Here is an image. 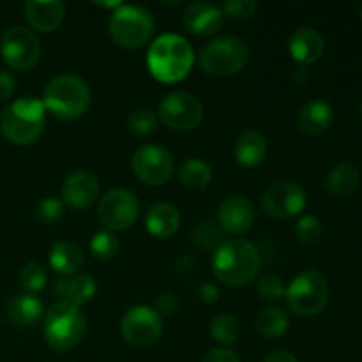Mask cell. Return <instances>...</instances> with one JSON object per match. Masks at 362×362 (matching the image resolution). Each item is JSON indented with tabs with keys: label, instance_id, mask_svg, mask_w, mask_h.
<instances>
[{
	"label": "cell",
	"instance_id": "6da1fadb",
	"mask_svg": "<svg viewBox=\"0 0 362 362\" xmlns=\"http://www.w3.org/2000/svg\"><path fill=\"white\" fill-rule=\"evenodd\" d=\"M262 265L260 251L247 240H225L212 257L214 276L228 286H244L255 279Z\"/></svg>",
	"mask_w": 362,
	"mask_h": 362
},
{
	"label": "cell",
	"instance_id": "7a4b0ae2",
	"mask_svg": "<svg viewBox=\"0 0 362 362\" xmlns=\"http://www.w3.org/2000/svg\"><path fill=\"white\" fill-rule=\"evenodd\" d=\"M194 53L189 42L177 34L156 39L147 53V66L152 76L161 83H177L189 74Z\"/></svg>",
	"mask_w": 362,
	"mask_h": 362
},
{
	"label": "cell",
	"instance_id": "3957f363",
	"mask_svg": "<svg viewBox=\"0 0 362 362\" xmlns=\"http://www.w3.org/2000/svg\"><path fill=\"white\" fill-rule=\"evenodd\" d=\"M90 88L76 74H59L45 88L42 105L60 120H76L90 106Z\"/></svg>",
	"mask_w": 362,
	"mask_h": 362
},
{
	"label": "cell",
	"instance_id": "277c9868",
	"mask_svg": "<svg viewBox=\"0 0 362 362\" xmlns=\"http://www.w3.org/2000/svg\"><path fill=\"white\" fill-rule=\"evenodd\" d=\"M46 126V108L35 98H21L11 103L0 115L2 133L11 144L30 145L42 134Z\"/></svg>",
	"mask_w": 362,
	"mask_h": 362
},
{
	"label": "cell",
	"instance_id": "5b68a950",
	"mask_svg": "<svg viewBox=\"0 0 362 362\" xmlns=\"http://www.w3.org/2000/svg\"><path fill=\"white\" fill-rule=\"evenodd\" d=\"M85 315L69 303L53 304L45 317V339L55 352H67L81 341L85 334Z\"/></svg>",
	"mask_w": 362,
	"mask_h": 362
},
{
	"label": "cell",
	"instance_id": "8992f818",
	"mask_svg": "<svg viewBox=\"0 0 362 362\" xmlns=\"http://www.w3.org/2000/svg\"><path fill=\"white\" fill-rule=\"evenodd\" d=\"M200 67L212 76H232L250 62V48L240 37L223 35L207 42L198 57Z\"/></svg>",
	"mask_w": 362,
	"mask_h": 362
},
{
	"label": "cell",
	"instance_id": "52a82bcc",
	"mask_svg": "<svg viewBox=\"0 0 362 362\" xmlns=\"http://www.w3.org/2000/svg\"><path fill=\"white\" fill-rule=\"evenodd\" d=\"M154 18L140 6H120L110 18L108 30L113 41L127 49H136L151 41L154 34Z\"/></svg>",
	"mask_w": 362,
	"mask_h": 362
},
{
	"label": "cell",
	"instance_id": "ba28073f",
	"mask_svg": "<svg viewBox=\"0 0 362 362\" xmlns=\"http://www.w3.org/2000/svg\"><path fill=\"white\" fill-rule=\"evenodd\" d=\"M286 303L299 317H315L329 303L327 279L317 271H304L286 288Z\"/></svg>",
	"mask_w": 362,
	"mask_h": 362
},
{
	"label": "cell",
	"instance_id": "9c48e42d",
	"mask_svg": "<svg viewBox=\"0 0 362 362\" xmlns=\"http://www.w3.org/2000/svg\"><path fill=\"white\" fill-rule=\"evenodd\" d=\"M41 42L35 34L21 25L9 27L0 41V53L7 66L13 69H30L41 59Z\"/></svg>",
	"mask_w": 362,
	"mask_h": 362
},
{
	"label": "cell",
	"instance_id": "30bf717a",
	"mask_svg": "<svg viewBox=\"0 0 362 362\" xmlns=\"http://www.w3.org/2000/svg\"><path fill=\"white\" fill-rule=\"evenodd\" d=\"M159 117L173 131H191L204 119V106L189 92H172L159 105Z\"/></svg>",
	"mask_w": 362,
	"mask_h": 362
},
{
	"label": "cell",
	"instance_id": "8fae6325",
	"mask_svg": "<svg viewBox=\"0 0 362 362\" xmlns=\"http://www.w3.org/2000/svg\"><path fill=\"white\" fill-rule=\"evenodd\" d=\"M120 332L129 345L145 349L159 339L163 332V320L152 308L134 306L120 320Z\"/></svg>",
	"mask_w": 362,
	"mask_h": 362
},
{
	"label": "cell",
	"instance_id": "7c38bea8",
	"mask_svg": "<svg viewBox=\"0 0 362 362\" xmlns=\"http://www.w3.org/2000/svg\"><path fill=\"white\" fill-rule=\"evenodd\" d=\"M308 204L303 187L290 180L274 182L262 194V209L274 219H290L300 214Z\"/></svg>",
	"mask_w": 362,
	"mask_h": 362
},
{
	"label": "cell",
	"instance_id": "4fadbf2b",
	"mask_svg": "<svg viewBox=\"0 0 362 362\" xmlns=\"http://www.w3.org/2000/svg\"><path fill=\"white\" fill-rule=\"evenodd\" d=\"M103 225L112 230H127L134 225L140 214L136 197L127 189H112L101 198L98 207Z\"/></svg>",
	"mask_w": 362,
	"mask_h": 362
},
{
	"label": "cell",
	"instance_id": "5bb4252c",
	"mask_svg": "<svg viewBox=\"0 0 362 362\" xmlns=\"http://www.w3.org/2000/svg\"><path fill=\"white\" fill-rule=\"evenodd\" d=\"M131 168L141 182L148 186H161L172 177L173 158L159 145H144L133 154Z\"/></svg>",
	"mask_w": 362,
	"mask_h": 362
},
{
	"label": "cell",
	"instance_id": "9a60e30c",
	"mask_svg": "<svg viewBox=\"0 0 362 362\" xmlns=\"http://www.w3.org/2000/svg\"><path fill=\"white\" fill-rule=\"evenodd\" d=\"M99 197V180L87 170L71 173L62 186V202L73 209H88Z\"/></svg>",
	"mask_w": 362,
	"mask_h": 362
},
{
	"label": "cell",
	"instance_id": "2e32d148",
	"mask_svg": "<svg viewBox=\"0 0 362 362\" xmlns=\"http://www.w3.org/2000/svg\"><path fill=\"white\" fill-rule=\"evenodd\" d=\"M253 205L244 197H228L218 209V225L225 233L239 235L253 226Z\"/></svg>",
	"mask_w": 362,
	"mask_h": 362
},
{
	"label": "cell",
	"instance_id": "e0dca14e",
	"mask_svg": "<svg viewBox=\"0 0 362 362\" xmlns=\"http://www.w3.org/2000/svg\"><path fill=\"white\" fill-rule=\"evenodd\" d=\"M225 21V14L218 6L211 2H194L186 7L182 14V23L191 34L207 37L219 32Z\"/></svg>",
	"mask_w": 362,
	"mask_h": 362
},
{
	"label": "cell",
	"instance_id": "ac0fdd59",
	"mask_svg": "<svg viewBox=\"0 0 362 362\" xmlns=\"http://www.w3.org/2000/svg\"><path fill=\"white\" fill-rule=\"evenodd\" d=\"M23 16L34 30L48 34V32H55L62 25L66 6L59 0H52V2L28 0L23 6Z\"/></svg>",
	"mask_w": 362,
	"mask_h": 362
},
{
	"label": "cell",
	"instance_id": "d6986e66",
	"mask_svg": "<svg viewBox=\"0 0 362 362\" xmlns=\"http://www.w3.org/2000/svg\"><path fill=\"white\" fill-rule=\"evenodd\" d=\"M324 37L310 27L297 28L288 39L290 55L303 66H311V64L318 62L320 57L324 55Z\"/></svg>",
	"mask_w": 362,
	"mask_h": 362
},
{
	"label": "cell",
	"instance_id": "ffe728a7",
	"mask_svg": "<svg viewBox=\"0 0 362 362\" xmlns=\"http://www.w3.org/2000/svg\"><path fill=\"white\" fill-rule=\"evenodd\" d=\"M145 226L151 235L158 237V239H170L172 235H175L180 226L179 209L166 202L152 205L145 218Z\"/></svg>",
	"mask_w": 362,
	"mask_h": 362
},
{
	"label": "cell",
	"instance_id": "44dd1931",
	"mask_svg": "<svg viewBox=\"0 0 362 362\" xmlns=\"http://www.w3.org/2000/svg\"><path fill=\"white\" fill-rule=\"evenodd\" d=\"M332 120H334L332 106L329 103L322 101V99H315V101L306 103L300 108L297 122H299L303 133L318 136V134L325 133L332 126Z\"/></svg>",
	"mask_w": 362,
	"mask_h": 362
},
{
	"label": "cell",
	"instance_id": "7402d4cb",
	"mask_svg": "<svg viewBox=\"0 0 362 362\" xmlns=\"http://www.w3.org/2000/svg\"><path fill=\"white\" fill-rule=\"evenodd\" d=\"M235 161L244 168H255L260 165L267 156V140L264 134L257 131H246L240 134L233 147Z\"/></svg>",
	"mask_w": 362,
	"mask_h": 362
},
{
	"label": "cell",
	"instance_id": "603a6c76",
	"mask_svg": "<svg viewBox=\"0 0 362 362\" xmlns=\"http://www.w3.org/2000/svg\"><path fill=\"white\" fill-rule=\"evenodd\" d=\"M98 285L95 279L88 274H76L71 278L60 279L55 285V293L64 303L74 304L80 308V304L88 303L94 297Z\"/></svg>",
	"mask_w": 362,
	"mask_h": 362
},
{
	"label": "cell",
	"instance_id": "cb8c5ba5",
	"mask_svg": "<svg viewBox=\"0 0 362 362\" xmlns=\"http://www.w3.org/2000/svg\"><path fill=\"white\" fill-rule=\"evenodd\" d=\"M361 180V173L357 166L350 165V163H339L334 168L329 172L325 186H327L329 193L334 197L343 198L352 194L357 189Z\"/></svg>",
	"mask_w": 362,
	"mask_h": 362
},
{
	"label": "cell",
	"instance_id": "d4e9b609",
	"mask_svg": "<svg viewBox=\"0 0 362 362\" xmlns=\"http://www.w3.org/2000/svg\"><path fill=\"white\" fill-rule=\"evenodd\" d=\"M49 265L59 274L73 276L83 265V253L73 243H57L49 251Z\"/></svg>",
	"mask_w": 362,
	"mask_h": 362
},
{
	"label": "cell",
	"instance_id": "484cf974",
	"mask_svg": "<svg viewBox=\"0 0 362 362\" xmlns=\"http://www.w3.org/2000/svg\"><path fill=\"white\" fill-rule=\"evenodd\" d=\"M7 315L16 325H32L41 318L42 303L32 293H20L7 306Z\"/></svg>",
	"mask_w": 362,
	"mask_h": 362
},
{
	"label": "cell",
	"instance_id": "4316f807",
	"mask_svg": "<svg viewBox=\"0 0 362 362\" xmlns=\"http://www.w3.org/2000/svg\"><path fill=\"white\" fill-rule=\"evenodd\" d=\"M255 325H257L258 334L264 336V338H281L288 329V315L281 308H267V310H262L258 313Z\"/></svg>",
	"mask_w": 362,
	"mask_h": 362
},
{
	"label": "cell",
	"instance_id": "83f0119b",
	"mask_svg": "<svg viewBox=\"0 0 362 362\" xmlns=\"http://www.w3.org/2000/svg\"><path fill=\"white\" fill-rule=\"evenodd\" d=\"M179 179L187 189H205L212 180V168L209 163L202 161V159H187L180 166Z\"/></svg>",
	"mask_w": 362,
	"mask_h": 362
},
{
	"label": "cell",
	"instance_id": "f1b7e54d",
	"mask_svg": "<svg viewBox=\"0 0 362 362\" xmlns=\"http://www.w3.org/2000/svg\"><path fill=\"white\" fill-rule=\"evenodd\" d=\"M239 320L230 313H221L212 320L211 334L221 345H233L239 338Z\"/></svg>",
	"mask_w": 362,
	"mask_h": 362
},
{
	"label": "cell",
	"instance_id": "f546056e",
	"mask_svg": "<svg viewBox=\"0 0 362 362\" xmlns=\"http://www.w3.org/2000/svg\"><path fill=\"white\" fill-rule=\"evenodd\" d=\"M88 247H90L92 257L98 258V260H112L119 251V239L110 230H103V232L92 235Z\"/></svg>",
	"mask_w": 362,
	"mask_h": 362
},
{
	"label": "cell",
	"instance_id": "4dcf8cb0",
	"mask_svg": "<svg viewBox=\"0 0 362 362\" xmlns=\"http://www.w3.org/2000/svg\"><path fill=\"white\" fill-rule=\"evenodd\" d=\"M127 127L136 136H147V134L154 133L156 127H158V117L152 110L138 108L127 117Z\"/></svg>",
	"mask_w": 362,
	"mask_h": 362
},
{
	"label": "cell",
	"instance_id": "1f68e13d",
	"mask_svg": "<svg viewBox=\"0 0 362 362\" xmlns=\"http://www.w3.org/2000/svg\"><path fill=\"white\" fill-rule=\"evenodd\" d=\"M223 230L219 228L218 223L212 221H202L200 225L194 228L193 239L200 247H214L223 244Z\"/></svg>",
	"mask_w": 362,
	"mask_h": 362
},
{
	"label": "cell",
	"instance_id": "d6a6232c",
	"mask_svg": "<svg viewBox=\"0 0 362 362\" xmlns=\"http://www.w3.org/2000/svg\"><path fill=\"white\" fill-rule=\"evenodd\" d=\"M64 214V202L55 197H46L35 207V218L42 225H52L57 223Z\"/></svg>",
	"mask_w": 362,
	"mask_h": 362
},
{
	"label": "cell",
	"instance_id": "836d02e7",
	"mask_svg": "<svg viewBox=\"0 0 362 362\" xmlns=\"http://www.w3.org/2000/svg\"><path fill=\"white\" fill-rule=\"evenodd\" d=\"M286 293L285 281H283L279 276L276 274H267L260 279L258 283V296L262 300H267V303H278L279 299H283Z\"/></svg>",
	"mask_w": 362,
	"mask_h": 362
},
{
	"label": "cell",
	"instance_id": "e575fe53",
	"mask_svg": "<svg viewBox=\"0 0 362 362\" xmlns=\"http://www.w3.org/2000/svg\"><path fill=\"white\" fill-rule=\"evenodd\" d=\"M20 283L27 292H30L32 296L37 292H41L46 285V274L42 271V267L39 264H30L25 265L20 272Z\"/></svg>",
	"mask_w": 362,
	"mask_h": 362
},
{
	"label": "cell",
	"instance_id": "d590c367",
	"mask_svg": "<svg viewBox=\"0 0 362 362\" xmlns=\"http://www.w3.org/2000/svg\"><path fill=\"white\" fill-rule=\"evenodd\" d=\"M296 237L308 246L317 244L322 237V223L315 216H303L296 226Z\"/></svg>",
	"mask_w": 362,
	"mask_h": 362
},
{
	"label": "cell",
	"instance_id": "8d00e7d4",
	"mask_svg": "<svg viewBox=\"0 0 362 362\" xmlns=\"http://www.w3.org/2000/svg\"><path fill=\"white\" fill-rule=\"evenodd\" d=\"M257 9L258 4L255 0H228L221 11L232 20H250L255 16Z\"/></svg>",
	"mask_w": 362,
	"mask_h": 362
},
{
	"label": "cell",
	"instance_id": "74e56055",
	"mask_svg": "<svg viewBox=\"0 0 362 362\" xmlns=\"http://www.w3.org/2000/svg\"><path fill=\"white\" fill-rule=\"evenodd\" d=\"M177 306H179V300H177V297L170 292L161 293V296L156 297L154 300V311L159 315V317H161V315L170 317V315L175 313Z\"/></svg>",
	"mask_w": 362,
	"mask_h": 362
},
{
	"label": "cell",
	"instance_id": "f35d334b",
	"mask_svg": "<svg viewBox=\"0 0 362 362\" xmlns=\"http://www.w3.org/2000/svg\"><path fill=\"white\" fill-rule=\"evenodd\" d=\"M14 90H16V81H14L13 74L7 71H0V101H7L13 98Z\"/></svg>",
	"mask_w": 362,
	"mask_h": 362
},
{
	"label": "cell",
	"instance_id": "ab89813d",
	"mask_svg": "<svg viewBox=\"0 0 362 362\" xmlns=\"http://www.w3.org/2000/svg\"><path fill=\"white\" fill-rule=\"evenodd\" d=\"M202 362H240L237 354H233L232 350L226 349H214L204 357Z\"/></svg>",
	"mask_w": 362,
	"mask_h": 362
},
{
	"label": "cell",
	"instance_id": "60d3db41",
	"mask_svg": "<svg viewBox=\"0 0 362 362\" xmlns=\"http://www.w3.org/2000/svg\"><path fill=\"white\" fill-rule=\"evenodd\" d=\"M198 299L205 304H214L219 299L218 286L212 285V283H202L198 286Z\"/></svg>",
	"mask_w": 362,
	"mask_h": 362
},
{
	"label": "cell",
	"instance_id": "b9f144b4",
	"mask_svg": "<svg viewBox=\"0 0 362 362\" xmlns=\"http://www.w3.org/2000/svg\"><path fill=\"white\" fill-rule=\"evenodd\" d=\"M264 362H299L296 359V356H292L290 352H274L267 357Z\"/></svg>",
	"mask_w": 362,
	"mask_h": 362
},
{
	"label": "cell",
	"instance_id": "7bdbcfd3",
	"mask_svg": "<svg viewBox=\"0 0 362 362\" xmlns=\"http://www.w3.org/2000/svg\"><path fill=\"white\" fill-rule=\"evenodd\" d=\"M359 113H361V119H362V103H361V108H359Z\"/></svg>",
	"mask_w": 362,
	"mask_h": 362
},
{
	"label": "cell",
	"instance_id": "ee69618b",
	"mask_svg": "<svg viewBox=\"0 0 362 362\" xmlns=\"http://www.w3.org/2000/svg\"><path fill=\"white\" fill-rule=\"evenodd\" d=\"M361 20H362V6H361Z\"/></svg>",
	"mask_w": 362,
	"mask_h": 362
}]
</instances>
